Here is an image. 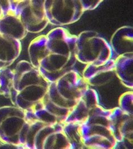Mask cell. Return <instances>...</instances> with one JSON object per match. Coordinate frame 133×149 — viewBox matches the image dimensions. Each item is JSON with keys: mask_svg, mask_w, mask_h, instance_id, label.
<instances>
[{"mask_svg": "<svg viewBox=\"0 0 133 149\" xmlns=\"http://www.w3.org/2000/svg\"><path fill=\"white\" fill-rule=\"evenodd\" d=\"M77 36L63 27L34 38L28 47L29 62L50 82L58 80L73 70Z\"/></svg>", "mask_w": 133, "mask_h": 149, "instance_id": "cell-1", "label": "cell"}, {"mask_svg": "<svg viewBox=\"0 0 133 149\" xmlns=\"http://www.w3.org/2000/svg\"><path fill=\"white\" fill-rule=\"evenodd\" d=\"M50 84L26 60L0 71V95L8 99L13 105L25 111L28 116L41 109Z\"/></svg>", "mask_w": 133, "mask_h": 149, "instance_id": "cell-2", "label": "cell"}, {"mask_svg": "<svg viewBox=\"0 0 133 149\" xmlns=\"http://www.w3.org/2000/svg\"><path fill=\"white\" fill-rule=\"evenodd\" d=\"M89 87L82 74L74 69L56 81L51 82L41 109L29 117L63 125Z\"/></svg>", "mask_w": 133, "mask_h": 149, "instance_id": "cell-3", "label": "cell"}, {"mask_svg": "<svg viewBox=\"0 0 133 149\" xmlns=\"http://www.w3.org/2000/svg\"><path fill=\"white\" fill-rule=\"evenodd\" d=\"M111 109L98 105L80 123L81 140L87 149H114L116 141L111 131Z\"/></svg>", "mask_w": 133, "mask_h": 149, "instance_id": "cell-4", "label": "cell"}, {"mask_svg": "<svg viewBox=\"0 0 133 149\" xmlns=\"http://www.w3.org/2000/svg\"><path fill=\"white\" fill-rule=\"evenodd\" d=\"M28 117L30 125L25 149H71L62 124L46 122Z\"/></svg>", "mask_w": 133, "mask_h": 149, "instance_id": "cell-5", "label": "cell"}, {"mask_svg": "<svg viewBox=\"0 0 133 149\" xmlns=\"http://www.w3.org/2000/svg\"><path fill=\"white\" fill-rule=\"evenodd\" d=\"M30 125L25 111L13 105L0 107V141L25 149Z\"/></svg>", "mask_w": 133, "mask_h": 149, "instance_id": "cell-6", "label": "cell"}, {"mask_svg": "<svg viewBox=\"0 0 133 149\" xmlns=\"http://www.w3.org/2000/svg\"><path fill=\"white\" fill-rule=\"evenodd\" d=\"M76 58L85 65H102L112 59L110 43L94 30H85L77 36Z\"/></svg>", "mask_w": 133, "mask_h": 149, "instance_id": "cell-7", "label": "cell"}, {"mask_svg": "<svg viewBox=\"0 0 133 149\" xmlns=\"http://www.w3.org/2000/svg\"><path fill=\"white\" fill-rule=\"evenodd\" d=\"M11 2L28 33H39L49 24L44 0H11Z\"/></svg>", "mask_w": 133, "mask_h": 149, "instance_id": "cell-8", "label": "cell"}, {"mask_svg": "<svg viewBox=\"0 0 133 149\" xmlns=\"http://www.w3.org/2000/svg\"><path fill=\"white\" fill-rule=\"evenodd\" d=\"M49 24L62 27L78 22L85 12L80 0H44Z\"/></svg>", "mask_w": 133, "mask_h": 149, "instance_id": "cell-9", "label": "cell"}, {"mask_svg": "<svg viewBox=\"0 0 133 149\" xmlns=\"http://www.w3.org/2000/svg\"><path fill=\"white\" fill-rule=\"evenodd\" d=\"M109 121L116 141L114 149H133V115L116 107L111 109Z\"/></svg>", "mask_w": 133, "mask_h": 149, "instance_id": "cell-10", "label": "cell"}, {"mask_svg": "<svg viewBox=\"0 0 133 149\" xmlns=\"http://www.w3.org/2000/svg\"><path fill=\"white\" fill-rule=\"evenodd\" d=\"M82 76L89 88L92 86L91 88L94 89L104 86L117 77L115 71V60L111 59L99 66L93 64L85 65Z\"/></svg>", "mask_w": 133, "mask_h": 149, "instance_id": "cell-11", "label": "cell"}, {"mask_svg": "<svg viewBox=\"0 0 133 149\" xmlns=\"http://www.w3.org/2000/svg\"><path fill=\"white\" fill-rule=\"evenodd\" d=\"M99 104H101L97 91L89 87L82 95L64 123L73 122L81 123L88 118L92 111Z\"/></svg>", "mask_w": 133, "mask_h": 149, "instance_id": "cell-12", "label": "cell"}, {"mask_svg": "<svg viewBox=\"0 0 133 149\" xmlns=\"http://www.w3.org/2000/svg\"><path fill=\"white\" fill-rule=\"evenodd\" d=\"M10 8L0 18V34L20 40L28 34L10 0Z\"/></svg>", "mask_w": 133, "mask_h": 149, "instance_id": "cell-13", "label": "cell"}, {"mask_svg": "<svg viewBox=\"0 0 133 149\" xmlns=\"http://www.w3.org/2000/svg\"><path fill=\"white\" fill-rule=\"evenodd\" d=\"M112 60L118 56L133 53V27L123 26L113 33L110 40Z\"/></svg>", "mask_w": 133, "mask_h": 149, "instance_id": "cell-14", "label": "cell"}, {"mask_svg": "<svg viewBox=\"0 0 133 149\" xmlns=\"http://www.w3.org/2000/svg\"><path fill=\"white\" fill-rule=\"evenodd\" d=\"M22 49L20 40L0 34V71L14 63L19 57Z\"/></svg>", "mask_w": 133, "mask_h": 149, "instance_id": "cell-15", "label": "cell"}, {"mask_svg": "<svg viewBox=\"0 0 133 149\" xmlns=\"http://www.w3.org/2000/svg\"><path fill=\"white\" fill-rule=\"evenodd\" d=\"M117 78L126 88L133 89V53L123 54L115 60Z\"/></svg>", "mask_w": 133, "mask_h": 149, "instance_id": "cell-16", "label": "cell"}, {"mask_svg": "<svg viewBox=\"0 0 133 149\" xmlns=\"http://www.w3.org/2000/svg\"><path fill=\"white\" fill-rule=\"evenodd\" d=\"M63 127L71 149H87L81 140L80 123L77 122L64 123Z\"/></svg>", "mask_w": 133, "mask_h": 149, "instance_id": "cell-17", "label": "cell"}, {"mask_svg": "<svg viewBox=\"0 0 133 149\" xmlns=\"http://www.w3.org/2000/svg\"><path fill=\"white\" fill-rule=\"evenodd\" d=\"M118 107L124 112L133 115V92L128 91L123 93L119 97Z\"/></svg>", "mask_w": 133, "mask_h": 149, "instance_id": "cell-18", "label": "cell"}, {"mask_svg": "<svg viewBox=\"0 0 133 149\" xmlns=\"http://www.w3.org/2000/svg\"><path fill=\"white\" fill-rule=\"evenodd\" d=\"M102 1V0H80L84 11L96 9Z\"/></svg>", "mask_w": 133, "mask_h": 149, "instance_id": "cell-19", "label": "cell"}, {"mask_svg": "<svg viewBox=\"0 0 133 149\" xmlns=\"http://www.w3.org/2000/svg\"><path fill=\"white\" fill-rule=\"evenodd\" d=\"M9 0L2 1L0 0V18L7 11L9 8Z\"/></svg>", "mask_w": 133, "mask_h": 149, "instance_id": "cell-20", "label": "cell"}, {"mask_svg": "<svg viewBox=\"0 0 133 149\" xmlns=\"http://www.w3.org/2000/svg\"><path fill=\"white\" fill-rule=\"evenodd\" d=\"M0 149H22L20 147L0 141Z\"/></svg>", "mask_w": 133, "mask_h": 149, "instance_id": "cell-21", "label": "cell"}]
</instances>
